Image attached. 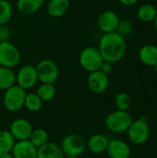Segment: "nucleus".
<instances>
[{
    "instance_id": "obj_1",
    "label": "nucleus",
    "mask_w": 157,
    "mask_h": 158,
    "mask_svg": "<svg viewBox=\"0 0 157 158\" xmlns=\"http://www.w3.org/2000/svg\"><path fill=\"white\" fill-rule=\"evenodd\" d=\"M97 48L104 61L114 64L120 61L125 56L127 44L126 40L115 31L104 33L99 40Z\"/></svg>"
},
{
    "instance_id": "obj_2",
    "label": "nucleus",
    "mask_w": 157,
    "mask_h": 158,
    "mask_svg": "<svg viewBox=\"0 0 157 158\" xmlns=\"http://www.w3.org/2000/svg\"><path fill=\"white\" fill-rule=\"evenodd\" d=\"M132 121L133 118L129 111L116 109L105 117V126L113 133H123L127 132Z\"/></svg>"
},
{
    "instance_id": "obj_3",
    "label": "nucleus",
    "mask_w": 157,
    "mask_h": 158,
    "mask_svg": "<svg viewBox=\"0 0 157 158\" xmlns=\"http://www.w3.org/2000/svg\"><path fill=\"white\" fill-rule=\"evenodd\" d=\"M104 59L97 47L87 46L83 48L79 55L80 66L87 72H93L99 70Z\"/></svg>"
},
{
    "instance_id": "obj_4",
    "label": "nucleus",
    "mask_w": 157,
    "mask_h": 158,
    "mask_svg": "<svg viewBox=\"0 0 157 158\" xmlns=\"http://www.w3.org/2000/svg\"><path fill=\"white\" fill-rule=\"evenodd\" d=\"M59 145L66 156H81L87 149L85 139L77 133L66 135Z\"/></svg>"
},
{
    "instance_id": "obj_5",
    "label": "nucleus",
    "mask_w": 157,
    "mask_h": 158,
    "mask_svg": "<svg viewBox=\"0 0 157 158\" xmlns=\"http://www.w3.org/2000/svg\"><path fill=\"white\" fill-rule=\"evenodd\" d=\"M150 133V126L144 118L133 120L127 131L129 140L135 145L144 144L149 140Z\"/></svg>"
},
{
    "instance_id": "obj_6",
    "label": "nucleus",
    "mask_w": 157,
    "mask_h": 158,
    "mask_svg": "<svg viewBox=\"0 0 157 158\" xmlns=\"http://www.w3.org/2000/svg\"><path fill=\"white\" fill-rule=\"evenodd\" d=\"M27 92L18 86L13 85L6 91L3 95V106L9 112H18L24 106V101Z\"/></svg>"
},
{
    "instance_id": "obj_7",
    "label": "nucleus",
    "mask_w": 157,
    "mask_h": 158,
    "mask_svg": "<svg viewBox=\"0 0 157 158\" xmlns=\"http://www.w3.org/2000/svg\"><path fill=\"white\" fill-rule=\"evenodd\" d=\"M38 81L41 83L54 84L59 77V69L56 63L51 59H42L35 67Z\"/></svg>"
},
{
    "instance_id": "obj_8",
    "label": "nucleus",
    "mask_w": 157,
    "mask_h": 158,
    "mask_svg": "<svg viewBox=\"0 0 157 158\" xmlns=\"http://www.w3.org/2000/svg\"><path fill=\"white\" fill-rule=\"evenodd\" d=\"M19 48L10 41L0 43V67L14 69L20 62Z\"/></svg>"
},
{
    "instance_id": "obj_9",
    "label": "nucleus",
    "mask_w": 157,
    "mask_h": 158,
    "mask_svg": "<svg viewBox=\"0 0 157 158\" xmlns=\"http://www.w3.org/2000/svg\"><path fill=\"white\" fill-rule=\"evenodd\" d=\"M38 81V75L34 66L24 65L16 73V84L25 91L33 88Z\"/></svg>"
},
{
    "instance_id": "obj_10",
    "label": "nucleus",
    "mask_w": 157,
    "mask_h": 158,
    "mask_svg": "<svg viewBox=\"0 0 157 158\" xmlns=\"http://www.w3.org/2000/svg\"><path fill=\"white\" fill-rule=\"evenodd\" d=\"M87 86L94 94H102L109 86V77L101 70L90 72L87 77Z\"/></svg>"
},
{
    "instance_id": "obj_11",
    "label": "nucleus",
    "mask_w": 157,
    "mask_h": 158,
    "mask_svg": "<svg viewBox=\"0 0 157 158\" xmlns=\"http://www.w3.org/2000/svg\"><path fill=\"white\" fill-rule=\"evenodd\" d=\"M33 131L31 123L26 118H16L14 119L10 126L8 131L15 139L16 142L29 140L31 134Z\"/></svg>"
},
{
    "instance_id": "obj_12",
    "label": "nucleus",
    "mask_w": 157,
    "mask_h": 158,
    "mask_svg": "<svg viewBox=\"0 0 157 158\" xmlns=\"http://www.w3.org/2000/svg\"><path fill=\"white\" fill-rule=\"evenodd\" d=\"M119 21L120 19L116 12L112 10H105L98 16L97 26L103 33L115 32Z\"/></svg>"
},
{
    "instance_id": "obj_13",
    "label": "nucleus",
    "mask_w": 157,
    "mask_h": 158,
    "mask_svg": "<svg viewBox=\"0 0 157 158\" xmlns=\"http://www.w3.org/2000/svg\"><path fill=\"white\" fill-rule=\"evenodd\" d=\"M105 152L110 158H130L131 156L130 144L119 139L109 140Z\"/></svg>"
},
{
    "instance_id": "obj_14",
    "label": "nucleus",
    "mask_w": 157,
    "mask_h": 158,
    "mask_svg": "<svg viewBox=\"0 0 157 158\" xmlns=\"http://www.w3.org/2000/svg\"><path fill=\"white\" fill-rule=\"evenodd\" d=\"M11 155L13 158H37V148L29 141L16 142Z\"/></svg>"
},
{
    "instance_id": "obj_15",
    "label": "nucleus",
    "mask_w": 157,
    "mask_h": 158,
    "mask_svg": "<svg viewBox=\"0 0 157 158\" xmlns=\"http://www.w3.org/2000/svg\"><path fill=\"white\" fill-rule=\"evenodd\" d=\"M138 57L144 66L155 67L157 64V45L153 44L143 45L138 52Z\"/></svg>"
},
{
    "instance_id": "obj_16",
    "label": "nucleus",
    "mask_w": 157,
    "mask_h": 158,
    "mask_svg": "<svg viewBox=\"0 0 157 158\" xmlns=\"http://www.w3.org/2000/svg\"><path fill=\"white\" fill-rule=\"evenodd\" d=\"M108 143H109V139L105 135L97 133L92 135L88 139V141L86 142V147L91 153L95 155H100L106 151Z\"/></svg>"
},
{
    "instance_id": "obj_17",
    "label": "nucleus",
    "mask_w": 157,
    "mask_h": 158,
    "mask_svg": "<svg viewBox=\"0 0 157 158\" xmlns=\"http://www.w3.org/2000/svg\"><path fill=\"white\" fill-rule=\"evenodd\" d=\"M70 6L69 0H50L47 4V14L55 19L63 17Z\"/></svg>"
},
{
    "instance_id": "obj_18",
    "label": "nucleus",
    "mask_w": 157,
    "mask_h": 158,
    "mask_svg": "<svg viewBox=\"0 0 157 158\" xmlns=\"http://www.w3.org/2000/svg\"><path fill=\"white\" fill-rule=\"evenodd\" d=\"M64 156L60 145L56 143L48 142L37 149V158H64Z\"/></svg>"
},
{
    "instance_id": "obj_19",
    "label": "nucleus",
    "mask_w": 157,
    "mask_h": 158,
    "mask_svg": "<svg viewBox=\"0 0 157 158\" xmlns=\"http://www.w3.org/2000/svg\"><path fill=\"white\" fill-rule=\"evenodd\" d=\"M44 0H17L16 7L23 15H32L41 9Z\"/></svg>"
},
{
    "instance_id": "obj_20",
    "label": "nucleus",
    "mask_w": 157,
    "mask_h": 158,
    "mask_svg": "<svg viewBox=\"0 0 157 158\" xmlns=\"http://www.w3.org/2000/svg\"><path fill=\"white\" fill-rule=\"evenodd\" d=\"M156 15V6L152 4H143L138 8V11H137L138 19L143 23L154 22Z\"/></svg>"
},
{
    "instance_id": "obj_21",
    "label": "nucleus",
    "mask_w": 157,
    "mask_h": 158,
    "mask_svg": "<svg viewBox=\"0 0 157 158\" xmlns=\"http://www.w3.org/2000/svg\"><path fill=\"white\" fill-rule=\"evenodd\" d=\"M16 84V73L12 69L0 67V90L6 91Z\"/></svg>"
},
{
    "instance_id": "obj_22",
    "label": "nucleus",
    "mask_w": 157,
    "mask_h": 158,
    "mask_svg": "<svg viewBox=\"0 0 157 158\" xmlns=\"http://www.w3.org/2000/svg\"><path fill=\"white\" fill-rule=\"evenodd\" d=\"M16 141L6 130L0 131V156L9 154L12 151V148Z\"/></svg>"
},
{
    "instance_id": "obj_23",
    "label": "nucleus",
    "mask_w": 157,
    "mask_h": 158,
    "mask_svg": "<svg viewBox=\"0 0 157 158\" xmlns=\"http://www.w3.org/2000/svg\"><path fill=\"white\" fill-rule=\"evenodd\" d=\"M43 102L41 98L37 95L36 93H27L25 101H24V107L29 112H38L42 109Z\"/></svg>"
},
{
    "instance_id": "obj_24",
    "label": "nucleus",
    "mask_w": 157,
    "mask_h": 158,
    "mask_svg": "<svg viewBox=\"0 0 157 158\" xmlns=\"http://www.w3.org/2000/svg\"><path fill=\"white\" fill-rule=\"evenodd\" d=\"M56 91L55 85L50 83H42L36 91L37 95L41 98L43 102L52 101L56 96Z\"/></svg>"
},
{
    "instance_id": "obj_25",
    "label": "nucleus",
    "mask_w": 157,
    "mask_h": 158,
    "mask_svg": "<svg viewBox=\"0 0 157 158\" xmlns=\"http://www.w3.org/2000/svg\"><path fill=\"white\" fill-rule=\"evenodd\" d=\"M48 139L49 136L47 131L42 128H39V129H33L29 141L38 149L43 145H44L46 143H48Z\"/></svg>"
},
{
    "instance_id": "obj_26",
    "label": "nucleus",
    "mask_w": 157,
    "mask_h": 158,
    "mask_svg": "<svg viewBox=\"0 0 157 158\" xmlns=\"http://www.w3.org/2000/svg\"><path fill=\"white\" fill-rule=\"evenodd\" d=\"M13 15V7L8 0H0V26L6 25Z\"/></svg>"
},
{
    "instance_id": "obj_27",
    "label": "nucleus",
    "mask_w": 157,
    "mask_h": 158,
    "mask_svg": "<svg viewBox=\"0 0 157 158\" xmlns=\"http://www.w3.org/2000/svg\"><path fill=\"white\" fill-rule=\"evenodd\" d=\"M115 106L118 110L128 111L131 106L130 96L127 93H118L114 99Z\"/></svg>"
},
{
    "instance_id": "obj_28",
    "label": "nucleus",
    "mask_w": 157,
    "mask_h": 158,
    "mask_svg": "<svg viewBox=\"0 0 157 158\" xmlns=\"http://www.w3.org/2000/svg\"><path fill=\"white\" fill-rule=\"evenodd\" d=\"M134 31V26L132 22L129 19H120L116 32H118L124 39L130 36Z\"/></svg>"
},
{
    "instance_id": "obj_29",
    "label": "nucleus",
    "mask_w": 157,
    "mask_h": 158,
    "mask_svg": "<svg viewBox=\"0 0 157 158\" xmlns=\"http://www.w3.org/2000/svg\"><path fill=\"white\" fill-rule=\"evenodd\" d=\"M11 38V31L6 25L0 26V43L8 42Z\"/></svg>"
},
{
    "instance_id": "obj_30",
    "label": "nucleus",
    "mask_w": 157,
    "mask_h": 158,
    "mask_svg": "<svg viewBox=\"0 0 157 158\" xmlns=\"http://www.w3.org/2000/svg\"><path fill=\"white\" fill-rule=\"evenodd\" d=\"M99 70H101L102 72H104V73H105V74L108 75L113 70V64L112 63H109V62H106V61H104Z\"/></svg>"
},
{
    "instance_id": "obj_31",
    "label": "nucleus",
    "mask_w": 157,
    "mask_h": 158,
    "mask_svg": "<svg viewBox=\"0 0 157 158\" xmlns=\"http://www.w3.org/2000/svg\"><path fill=\"white\" fill-rule=\"evenodd\" d=\"M118 2L125 6H131L136 5L139 2V0H118Z\"/></svg>"
},
{
    "instance_id": "obj_32",
    "label": "nucleus",
    "mask_w": 157,
    "mask_h": 158,
    "mask_svg": "<svg viewBox=\"0 0 157 158\" xmlns=\"http://www.w3.org/2000/svg\"><path fill=\"white\" fill-rule=\"evenodd\" d=\"M0 158H13V156H12L11 153H9V154H6V155L0 156Z\"/></svg>"
},
{
    "instance_id": "obj_33",
    "label": "nucleus",
    "mask_w": 157,
    "mask_h": 158,
    "mask_svg": "<svg viewBox=\"0 0 157 158\" xmlns=\"http://www.w3.org/2000/svg\"><path fill=\"white\" fill-rule=\"evenodd\" d=\"M154 26H155V30L157 31V15L156 17H155V20H154Z\"/></svg>"
},
{
    "instance_id": "obj_34",
    "label": "nucleus",
    "mask_w": 157,
    "mask_h": 158,
    "mask_svg": "<svg viewBox=\"0 0 157 158\" xmlns=\"http://www.w3.org/2000/svg\"><path fill=\"white\" fill-rule=\"evenodd\" d=\"M64 158H80V156H64Z\"/></svg>"
},
{
    "instance_id": "obj_35",
    "label": "nucleus",
    "mask_w": 157,
    "mask_h": 158,
    "mask_svg": "<svg viewBox=\"0 0 157 158\" xmlns=\"http://www.w3.org/2000/svg\"><path fill=\"white\" fill-rule=\"evenodd\" d=\"M154 69H155V73L157 74V64L155 65V67H154Z\"/></svg>"
}]
</instances>
